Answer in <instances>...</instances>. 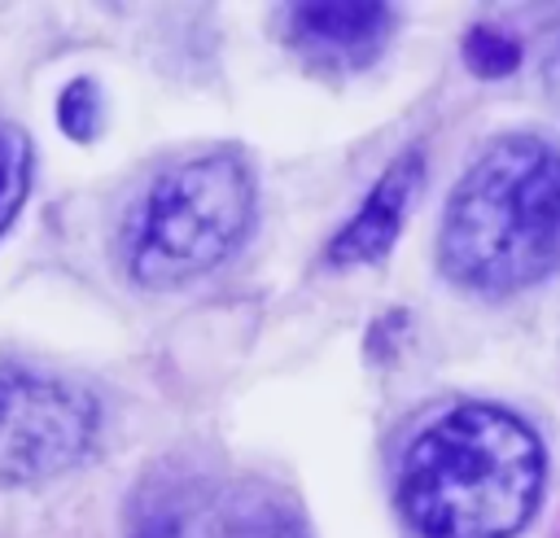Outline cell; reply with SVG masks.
<instances>
[{"label":"cell","mask_w":560,"mask_h":538,"mask_svg":"<svg viewBox=\"0 0 560 538\" xmlns=\"http://www.w3.org/2000/svg\"><path fill=\"white\" fill-rule=\"evenodd\" d=\"M542 494V442L503 407L438 416L402 455L398 503L424 538H512Z\"/></svg>","instance_id":"cell-1"},{"label":"cell","mask_w":560,"mask_h":538,"mask_svg":"<svg viewBox=\"0 0 560 538\" xmlns=\"http://www.w3.org/2000/svg\"><path fill=\"white\" fill-rule=\"evenodd\" d=\"M442 271L472 293H516L560 267V149L494 140L455 184L438 236Z\"/></svg>","instance_id":"cell-2"},{"label":"cell","mask_w":560,"mask_h":538,"mask_svg":"<svg viewBox=\"0 0 560 538\" xmlns=\"http://www.w3.org/2000/svg\"><path fill=\"white\" fill-rule=\"evenodd\" d=\"M254 171L236 149L197 153L149 188L127 241V271L144 289H175L214 271L249 232Z\"/></svg>","instance_id":"cell-3"},{"label":"cell","mask_w":560,"mask_h":538,"mask_svg":"<svg viewBox=\"0 0 560 538\" xmlns=\"http://www.w3.org/2000/svg\"><path fill=\"white\" fill-rule=\"evenodd\" d=\"M96 398L70 381L0 363V481H44L96 442Z\"/></svg>","instance_id":"cell-4"},{"label":"cell","mask_w":560,"mask_h":538,"mask_svg":"<svg viewBox=\"0 0 560 538\" xmlns=\"http://www.w3.org/2000/svg\"><path fill=\"white\" fill-rule=\"evenodd\" d=\"M394 13L385 4H293L284 13L289 44L319 70H359L385 52Z\"/></svg>","instance_id":"cell-5"},{"label":"cell","mask_w":560,"mask_h":538,"mask_svg":"<svg viewBox=\"0 0 560 538\" xmlns=\"http://www.w3.org/2000/svg\"><path fill=\"white\" fill-rule=\"evenodd\" d=\"M420 175H424V157H420L416 149L398 153V157L381 171V179L368 188V197L359 201V210L350 214V223L332 236L328 262H332V267L376 262V258L394 245V236H398V227H402V214H407V201H411Z\"/></svg>","instance_id":"cell-6"},{"label":"cell","mask_w":560,"mask_h":538,"mask_svg":"<svg viewBox=\"0 0 560 538\" xmlns=\"http://www.w3.org/2000/svg\"><path fill=\"white\" fill-rule=\"evenodd\" d=\"M210 538H311V529L284 490L245 486L223 503Z\"/></svg>","instance_id":"cell-7"},{"label":"cell","mask_w":560,"mask_h":538,"mask_svg":"<svg viewBox=\"0 0 560 538\" xmlns=\"http://www.w3.org/2000/svg\"><path fill=\"white\" fill-rule=\"evenodd\" d=\"M192 486L179 472H153L136 486L127 507V538H188Z\"/></svg>","instance_id":"cell-8"},{"label":"cell","mask_w":560,"mask_h":538,"mask_svg":"<svg viewBox=\"0 0 560 538\" xmlns=\"http://www.w3.org/2000/svg\"><path fill=\"white\" fill-rule=\"evenodd\" d=\"M26 179H31V144L13 122L0 118V232L13 223L26 197Z\"/></svg>","instance_id":"cell-9"},{"label":"cell","mask_w":560,"mask_h":538,"mask_svg":"<svg viewBox=\"0 0 560 538\" xmlns=\"http://www.w3.org/2000/svg\"><path fill=\"white\" fill-rule=\"evenodd\" d=\"M464 61L481 79H503L521 66V44L499 26H472L464 39Z\"/></svg>","instance_id":"cell-10"},{"label":"cell","mask_w":560,"mask_h":538,"mask_svg":"<svg viewBox=\"0 0 560 538\" xmlns=\"http://www.w3.org/2000/svg\"><path fill=\"white\" fill-rule=\"evenodd\" d=\"M57 118H61V131H66V136L92 140L96 127H101V92H96V83H92V79H74V83L61 92Z\"/></svg>","instance_id":"cell-11"},{"label":"cell","mask_w":560,"mask_h":538,"mask_svg":"<svg viewBox=\"0 0 560 538\" xmlns=\"http://www.w3.org/2000/svg\"><path fill=\"white\" fill-rule=\"evenodd\" d=\"M542 87L560 101V22L547 31V44H542Z\"/></svg>","instance_id":"cell-12"}]
</instances>
